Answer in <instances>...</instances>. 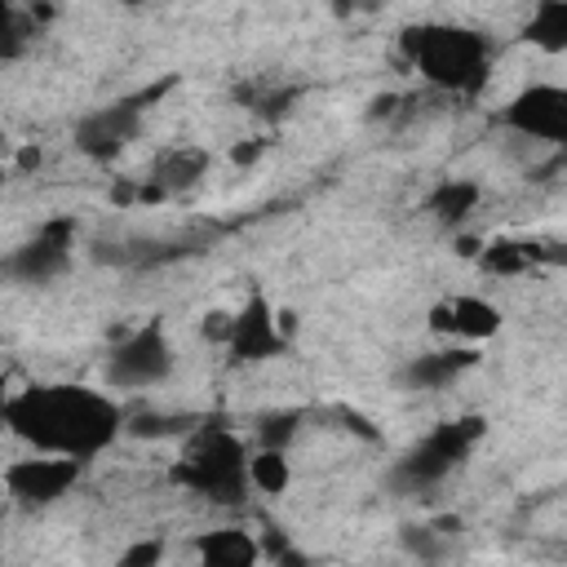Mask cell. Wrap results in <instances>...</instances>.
Listing matches in <instances>:
<instances>
[{"instance_id": "obj_8", "label": "cell", "mask_w": 567, "mask_h": 567, "mask_svg": "<svg viewBox=\"0 0 567 567\" xmlns=\"http://www.w3.org/2000/svg\"><path fill=\"white\" fill-rule=\"evenodd\" d=\"M501 124L532 142H567V89L563 84H527L501 111Z\"/></svg>"}, {"instance_id": "obj_3", "label": "cell", "mask_w": 567, "mask_h": 567, "mask_svg": "<svg viewBox=\"0 0 567 567\" xmlns=\"http://www.w3.org/2000/svg\"><path fill=\"white\" fill-rule=\"evenodd\" d=\"M173 483L190 487L213 505H239L248 496V452L230 430L204 425L173 465Z\"/></svg>"}, {"instance_id": "obj_20", "label": "cell", "mask_w": 567, "mask_h": 567, "mask_svg": "<svg viewBox=\"0 0 567 567\" xmlns=\"http://www.w3.org/2000/svg\"><path fill=\"white\" fill-rule=\"evenodd\" d=\"M31 44V18L13 4H0V62L22 58Z\"/></svg>"}, {"instance_id": "obj_25", "label": "cell", "mask_w": 567, "mask_h": 567, "mask_svg": "<svg viewBox=\"0 0 567 567\" xmlns=\"http://www.w3.org/2000/svg\"><path fill=\"white\" fill-rule=\"evenodd\" d=\"M261 151H266V142H248V146H235V151H230V159H235V164H252Z\"/></svg>"}, {"instance_id": "obj_17", "label": "cell", "mask_w": 567, "mask_h": 567, "mask_svg": "<svg viewBox=\"0 0 567 567\" xmlns=\"http://www.w3.org/2000/svg\"><path fill=\"white\" fill-rule=\"evenodd\" d=\"M527 35H532V44H540V49H549V53L567 49V4H563V0L536 4V9H532V22H527Z\"/></svg>"}, {"instance_id": "obj_27", "label": "cell", "mask_w": 567, "mask_h": 567, "mask_svg": "<svg viewBox=\"0 0 567 567\" xmlns=\"http://www.w3.org/2000/svg\"><path fill=\"white\" fill-rule=\"evenodd\" d=\"M478 248H483V244H478L474 235H465V239H456V252H461V257H478Z\"/></svg>"}, {"instance_id": "obj_12", "label": "cell", "mask_w": 567, "mask_h": 567, "mask_svg": "<svg viewBox=\"0 0 567 567\" xmlns=\"http://www.w3.org/2000/svg\"><path fill=\"white\" fill-rule=\"evenodd\" d=\"M208 164H213V155L204 146H168V151L155 155L146 182L168 199V195H182V190L199 186V177L208 173Z\"/></svg>"}, {"instance_id": "obj_22", "label": "cell", "mask_w": 567, "mask_h": 567, "mask_svg": "<svg viewBox=\"0 0 567 567\" xmlns=\"http://www.w3.org/2000/svg\"><path fill=\"white\" fill-rule=\"evenodd\" d=\"M195 425V416H155V412H142L133 416V434H146V439H159V434H186Z\"/></svg>"}, {"instance_id": "obj_10", "label": "cell", "mask_w": 567, "mask_h": 567, "mask_svg": "<svg viewBox=\"0 0 567 567\" xmlns=\"http://www.w3.org/2000/svg\"><path fill=\"white\" fill-rule=\"evenodd\" d=\"M226 350L244 363H261V359H275L288 350V337L279 332L275 323V310L266 306V297H248V306L235 315V328H230V341Z\"/></svg>"}, {"instance_id": "obj_1", "label": "cell", "mask_w": 567, "mask_h": 567, "mask_svg": "<svg viewBox=\"0 0 567 567\" xmlns=\"http://www.w3.org/2000/svg\"><path fill=\"white\" fill-rule=\"evenodd\" d=\"M4 430H13L44 456L89 465L115 443V434L124 430V412L115 408V399L89 385H27L9 394Z\"/></svg>"}, {"instance_id": "obj_26", "label": "cell", "mask_w": 567, "mask_h": 567, "mask_svg": "<svg viewBox=\"0 0 567 567\" xmlns=\"http://www.w3.org/2000/svg\"><path fill=\"white\" fill-rule=\"evenodd\" d=\"M18 168H40V151L35 146H22L18 151Z\"/></svg>"}, {"instance_id": "obj_24", "label": "cell", "mask_w": 567, "mask_h": 567, "mask_svg": "<svg viewBox=\"0 0 567 567\" xmlns=\"http://www.w3.org/2000/svg\"><path fill=\"white\" fill-rule=\"evenodd\" d=\"M230 328H235V315H226V310H213V315H204V323H199V332H204V341H230Z\"/></svg>"}, {"instance_id": "obj_11", "label": "cell", "mask_w": 567, "mask_h": 567, "mask_svg": "<svg viewBox=\"0 0 567 567\" xmlns=\"http://www.w3.org/2000/svg\"><path fill=\"white\" fill-rule=\"evenodd\" d=\"M430 328L443 337H461V341H487L501 328V310L483 297H452L430 310Z\"/></svg>"}, {"instance_id": "obj_14", "label": "cell", "mask_w": 567, "mask_h": 567, "mask_svg": "<svg viewBox=\"0 0 567 567\" xmlns=\"http://www.w3.org/2000/svg\"><path fill=\"white\" fill-rule=\"evenodd\" d=\"M195 554H199V567H257L261 563V545L244 527L204 532L195 540Z\"/></svg>"}, {"instance_id": "obj_16", "label": "cell", "mask_w": 567, "mask_h": 567, "mask_svg": "<svg viewBox=\"0 0 567 567\" xmlns=\"http://www.w3.org/2000/svg\"><path fill=\"white\" fill-rule=\"evenodd\" d=\"M536 257H540L536 244H523V239H496V244L478 248V266L487 275H523Z\"/></svg>"}, {"instance_id": "obj_13", "label": "cell", "mask_w": 567, "mask_h": 567, "mask_svg": "<svg viewBox=\"0 0 567 567\" xmlns=\"http://www.w3.org/2000/svg\"><path fill=\"white\" fill-rule=\"evenodd\" d=\"M478 363V354L470 346H447V350H430V354H416L408 368H403V381L412 390H443L452 385L461 372H470Z\"/></svg>"}, {"instance_id": "obj_28", "label": "cell", "mask_w": 567, "mask_h": 567, "mask_svg": "<svg viewBox=\"0 0 567 567\" xmlns=\"http://www.w3.org/2000/svg\"><path fill=\"white\" fill-rule=\"evenodd\" d=\"M4 408H9V390H4V381H0V425H4Z\"/></svg>"}, {"instance_id": "obj_21", "label": "cell", "mask_w": 567, "mask_h": 567, "mask_svg": "<svg viewBox=\"0 0 567 567\" xmlns=\"http://www.w3.org/2000/svg\"><path fill=\"white\" fill-rule=\"evenodd\" d=\"M403 545H408L425 567H434V563L443 558V532H439V527H403Z\"/></svg>"}, {"instance_id": "obj_9", "label": "cell", "mask_w": 567, "mask_h": 567, "mask_svg": "<svg viewBox=\"0 0 567 567\" xmlns=\"http://www.w3.org/2000/svg\"><path fill=\"white\" fill-rule=\"evenodd\" d=\"M80 470H84L80 461L35 452V456L13 461V465L4 470V487H9V496H18L22 505H53V501H62V496L80 483Z\"/></svg>"}, {"instance_id": "obj_15", "label": "cell", "mask_w": 567, "mask_h": 567, "mask_svg": "<svg viewBox=\"0 0 567 567\" xmlns=\"http://www.w3.org/2000/svg\"><path fill=\"white\" fill-rule=\"evenodd\" d=\"M478 182L470 177H443L430 195H425V213L439 221V226H461L474 208H478Z\"/></svg>"}, {"instance_id": "obj_4", "label": "cell", "mask_w": 567, "mask_h": 567, "mask_svg": "<svg viewBox=\"0 0 567 567\" xmlns=\"http://www.w3.org/2000/svg\"><path fill=\"white\" fill-rule=\"evenodd\" d=\"M487 434V421L483 416H452L443 425H434L394 470H390V483L399 492H430L439 487L474 447L478 439Z\"/></svg>"}, {"instance_id": "obj_18", "label": "cell", "mask_w": 567, "mask_h": 567, "mask_svg": "<svg viewBox=\"0 0 567 567\" xmlns=\"http://www.w3.org/2000/svg\"><path fill=\"white\" fill-rule=\"evenodd\" d=\"M301 421H306V412H297V408H279V412L257 416V425H252L257 447L261 452H288L292 439H297V430H301Z\"/></svg>"}, {"instance_id": "obj_7", "label": "cell", "mask_w": 567, "mask_h": 567, "mask_svg": "<svg viewBox=\"0 0 567 567\" xmlns=\"http://www.w3.org/2000/svg\"><path fill=\"white\" fill-rule=\"evenodd\" d=\"M71 244H75V221L71 217L44 221L27 244H18L0 261V275H9L18 284H49L71 266Z\"/></svg>"}, {"instance_id": "obj_2", "label": "cell", "mask_w": 567, "mask_h": 567, "mask_svg": "<svg viewBox=\"0 0 567 567\" xmlns=\"http://www.w3.org/2000/svg\"><path fill=\"white\" fill-rule=\"evenodd\" d=\"M408 62L443 93H478L492 75V44L487 35L452 22H425L403 31Z\"/></svg>"}, {"instance_id": "obj_29", "label": "cell", "mask_w": 567, "mask_h": 567, "mask_svg": "<svg viewBox=\"0 0 567 567\" xmlns=\"http://www.w3.org/2000/svg\"><path fill=\"white\" fill-rule=\"evenodd\" d=\"M0 182H4V168H0Z\"/></svg>"}, {"instance_id": "obj_5", "label": "cell", "mask_w": 567, "mask_h": 567, "mask_svg": "<svg viewBox=\"0 0 567 567\" xmlns=\"http://www.w3.org/2000/svg\"><path fill=\"white\" fill-rule=\"evenodd\" d=\"M164 89L168 84H155L146 93H133V97H120V102H106V106H93L89 115H80V124H75V151L89 155V159H115L137 137L151 97H159Z\"/></svg>"}, {"instance_id": "obj_6", "label": "cell", "mask_w": 567, "mask_h": 567, "mask_svg": "<svg viewBox=\"0 0 567 567\" xmlns=\"http://www.w3.org/2000/svg\"><path fill=\"white\" fill-rule=\"evenodd\" d=\"M173 372V350L164 337V323H142L128 337H120L106 354V385L111 390H146Z\"/></svg>"}, {"instance_id": "obj_23", "label": "cell", "mask_w": 567, "mask_h": 567, "mask_svg": "<svg viewBox=\"0 0 567 567\" xmlns=\"http://www.w3.org/2000/svg\"><path fill=\"white\" fill-rule=\"evenodd\" d=\"M159 558H164V540L146 536V540H133V545L120 554L115 567H159Z\"/></svg>"}, {"instance_id": "obj_19", "label": "cell", "mask_w": 567, "mask_h": 567, "mask_svg": "<svg viewBox=\"0 0 567 567\" xmlns=\"http://www.w3.org/2000/svg\"><path fill=\"white\" fill-rule=\"evenodd\" d=\"M288 483H292V470H288V456L284 452H257V456H248V487L275 496Z\"/></svg>"}]
</instances>
